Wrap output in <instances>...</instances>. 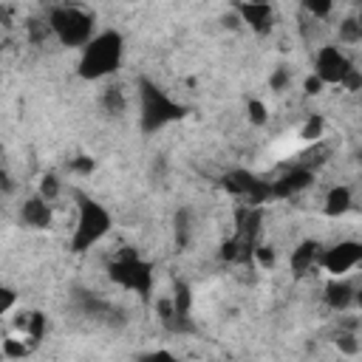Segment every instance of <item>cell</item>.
Instances as JSON below:
<instances>
[{
    "label": "cell",
    "mask_w": 362,
    "mask_h": 362,
    "mask_svg": "<svg viewBox=\"0 0 362 362\" xmlns=\"http://www.w3.org/2000/svg\"><path fill=\"white\" fill-rule=\"evenodd\" d=\"M122 57H124V40L119 31L107 28V31H99L93 34L85 45H82V57H79V76L82 79H105L110 74L119 71L122 65Z\"/></svg>",
    "instance_id": "6da1fadb"
},
{
    "label": "cell",
    "mask_w": 362,
    "mask_h": 362,
    "mask_svg": "<svg viewBox=\"0 0 362 362\" xmlns=\"http://www.w3.org/2000/svg\"><path fill=\"white\" fill-rule=\"evenodd\" d=\"M76 198V226L71 235V252L82 255L88 249H93L113 226V215L107 212L105 204H99L96 198L85 195V192H74Z\"/></svg>",
    "instance_id": "7a4b0ae2"
},
{
    "label": "cell",
    "mask_w": 362,
    "mask_h": 362,
    "mask_svg": "<svg viewBox=\"0 0 362 362\" xmlns=\"http://www.w3.org/2000/svg\"><path fill=\"white\" fill-rule=\"evenodd\" d=\"M184 105L173 102L161 88H156L150 79H139V122H141V133H158L161 127H167L170 122H178L184 116Z\"/></svg>",
    "instance_id": "3957f363"
},
{
    "label": "cell",
    "mask_w": 362,
    "mask_h": 362,
    "mask_svg": "<svg viewBox=\"0 0 362 362\" xmlns=\"http://www.w3.org/2000/svg\"><path fill=\"white\" fill-rule=\"evenodd\" d=\"M48 28L51 34L68 45V48H82L93 34H96V17L79 6L59 3L48 11Z\"/></svg>",
    "instance_id": "277c9868"
},
{
    "label": "cell",
    "mask_w": 362,
    "mask_h": 362,
    "mask_svg": "<svg viewBox=\"0 0 362 362\" xmlns=\"http://www.w3.org/2000/svg\"><path fill=\"white\" fill-rule=\"evenodd\" d=\"M107 274L116 286L127 288V291H136L139 297H150L153 291V266L136 252V249H124L119 252L110 266H107Z\"/></svg>",
    "instance_id": "5b68a950"
},
{
    "label": "cell",
    "mask_w": 362,
    "mask_h": 362,
    "mask_svg": "<svg viewBox=\"0 0 362 362\" xmlns=\"http://www.w3.org/2000/svg\"><path fill=\"white\" fill-rule=\"evenodd\" d=\"M362 260V243L359 240H339L328 249L320 252V266L331 274V277H342L351 274Z\"/></svg>",
    "instance_id": "8992f818"
},
{
    "label": "cell",
    "mask_w": 362,
    "mask_h": 362,
    "mask_svg": "<svg viewBox=\"0 0 362 362\" xmlns=\"http://www.w3.org/2000/svg\"><path fill=\"white\" fill-rule=\"evenodd\" d=\"M354 62L345 57V51L339 45H322L314 57V74L325 82V85H339L342 76L348 74Z\"/></svg>",
    "instance_id": "52a82bcc"
},
{
    "label": "cell",
    "mask_w": 362,
    "mask_h": 362,
    "mask_svg": "<svg viewBox=\"0 0 362 362\" xmlns=\"http://www.w3.org/2000/svg\"><path fill=\"white\" fill-rule=\"evenodd\" d=\"M235 11L240 17V23H246L255 34H269L274 28V8L272 3H249V0H238Z\"/></svg>",
    "instance_id": "ba28073f"
},
{
    "label": "cell",
    "mask_w": 362,
    "mask_h": 362,
    "mask_svg": "<svg viewBox=\"0 0 362 362\" xmlns=\"http://www.w3.org/2000/svg\"><path fill=\"white\" fill-rule=\"evenodd\" d=\"M314 184V170L303 167V164H294L291 170H286L277 181H269L272 187V198H291L303 189H308Z\"/></svg>",
    "instance_id": "9c48e42d"
},
{
    "label": "cell",
    "mask_w": 362,
    "mask_h": 362,
    "mask_svg": "<svg viewBox=\"0 0 362 362\" xmlns=\"http://www.w3.org/2000/svg\"><path fill=\"white\" fill-rule=\"evenodd\" d=\"M325 303L331 311H348L359 303V294H356V286L342 274V277H334L328 286H325Z\"/></svg>",
    "instance_id": "30bf717a"
},
{
    "label": "cell",
    "mask_w": 362,
    "mask_h": 362,
    "mask_svg": "<svg viewBox=\"0 0 362 362\" xmlns=\"http://www.w3.org/2000/svg\"><path fill=\"white\" fill-rule=\"evenodd\" d=\"M51 204L42 195H31L20 206V223L28 229H48L51 226Z\"/></svg>",
    "instance_id": "8fae6325"
},
{
    "label": "cell",
    "mask_w": 362,
    "mask_h": 362,
    "mask_svg": "<svg viewBox=\"0 0 362 362\" xmlns=\"http://www.w3.org/2000/svg\"><path fill=\"white\" fill-rule=\"evenodd\" d=\"M320 252H322V243L314 240V238H305L300 240L294 249H291V257H288V266L291 272L300 277V274H308L314 266H320Z\"/></svg>",
    "instance_id": "7c38bea8"
},
{
    "label": "cell",
    "mask_w": 362,
    "mask_h": 362,
    "mask_svg": "<svg viewBox=\"0 0 362 362\" xmlns=\"http://www.w3.org/2000/svg\"><path fill=\"white\" fill-rule=\"evenodd\" d=\"M351 206H354V192H351V187H348V184H337V187L328 189L322 212H325L328 218H339V215H345Z\"/></svg>",
    "instance_id": "4fadbf2b"
},
{
    "label": "cell",
    "mask_w": 362,
    "mask_h": 362,
    "mask_svg": "<svg viewBox=\"0 0 362 362\" xmlns=\"http://www.w3.org/2000/svg\"><path fill=\"white\" fill-rule=\"evenodd\" d=\"M195 238V218H192V209L189 206H181L175 215H173V240L178 249H187Z\"/></svg>",
    "instance_id": "5bb4252c"
},
{
    "label": "cell",
    "mask_w": 362,
    "mask_h": 362,
    "mask_svg": "<svg viewBox=\"0 0 362 362\" xmlns=\"http://www.w3.org/2000/svg\"><path fill=\"white\" fill-rule=\"evenodd\" d=\"M99 102H102L105 113H110V116H122L127 110V96H124V88L122 85H107L102 90Z\"/></svg>",
    "instance_id": "9a60e30c"
},
{
    "label": "cell",
    "mask_w": 362,
    "mask_h": 362,
    "mask_svg": "<svg viewBox=\"0 0 362 362\" xmlns=\"http://www.w3.org/2000/svg\"><path fill=\"white\" fill-rule=\"evenodd\" d=\"M170 300H173V308H175L178 314H189V311H192V288H189V283H187V280H173V294H170Z\"/></svg>",
    "instance_id": "2e32d148"
},
{
    "label": "cell",
    "mask_w": 362,
    "mask_h": 362,
    "mask_svg": "<svg viewBox=\"0 0 362 362\" xmlns=\"http://www.w3.org/2000/svg\"><path fill=\"white\" fill-rule=\"evenodd\" d=\"M45 331H48V317L42 311H28V325H25V334L23 337L31 345H37V342L45 339Z\"/></svg>",
    "instance_id": "e0dca14e"
},
{
    "label": "cell",
    "mask_w": 362,
    "mask_h": 362,
    "mask_svg": "<svg viewBox=\"0 0 362 362\" xmlns=\"http://www.w3.org/2000/svg\"><path fill=\"white\" fill-rule=\"evenodd\" d=\"M252 260H255V266H260V269H266V272H272L274 266H277V249L274 246H269V243H255V249H252Z\"/></svg>",
    "instance_id": "ac0fdd59"
},
{
    "label": "cell",
    "mask_w": 362,
    "mask_h": 362,
    "mask_svg": "<svg viewBox=\"0 0 362 362\" xmlns=\"http://www.w3.org/2000/svg\"><path fill=\"white\" fill-rule=\"evenodd\" d=\"M339 42L342 45H356L362 42V23L356 17H345L339 23Z\"/></svg>",
    "instance_id": "d6986e66"
},
{
    "label": "cell",
    "mask_w": 362,
    "mask_h": 362,
    "mask_svg": "<svg viewBox=\"0 0 362 362\" xmlns=\"http://www.w3.org/2000/svg\"><path fill=\"white\" fill-rule=\"evenodd\" d=\"M59 192H62V181H59V175H57V173H45V175L40 178L37 195H42V198L51 204V201H57V198H59Z\"/></svg>",
    "instance_id": "ffe728a7"
},
{
    "label": "cell",
    "mask_w": 362,
    "mask_h": 362,
    "mask_svg": "<svg viewBox=\"0 0 362 362\" xmlns=\"http://www.w3.org/2000/svg\"><path fill=\"white\" fill-rule=\"evenodd\" d=\"M322 133H325V119H322L320 113H311V116L305 119L303 130H300V139H303V141H320Z\"/></svg>",
    "instance_id": "44dd1931"
},
{
    "label": "cell",
    "mask_w": 362,
    "mask_h": 362,
    "mask_svg": "<svg viewBox=\"0 0 362 362\" xmlns=\"http://www.w3.org/2000/svg\"><path fill=\"white\" fill-rule=\"evenodd\" d=\"M28 351H31V342L20 334L11 339H3V356H8V359H23V356H28Z\"/></svg>",
    "instance_id": "7402d4cb"
},
{
    "label": "cell",
    "mask_w": 362,
    "mask_h": 362,
    "mask_svg": "<svg viewBox=\"0 0 362 362\" xmlns=\"http://www.w3.org/2000/svg\"><path fill=\"white\" fill-rule=\"evenodd\" d=\"M337 348H339V354L356 356V354H359V331H345V328H339V334H337Z\"/></svg>",
    "instance_id": "603a6c76"
},
{
    "label": "cell",
    "mask_w": 362,
    "mask_h": 362,
    "mask_svg": "<svg viewBox=\"0 0 362 362\" xmlns=\"http://www.w3.org/2000/svg\"><path fill=\"white\" fill-rule=\"evenodd\" d=\"M303 3V8L314 17V20H325L331 11H334V3L337 0H300Z\"/></svg>",
    "instance_id": "cb8c5ba5"
},
{
    "label": "cell",
    "mask_w": 362,
    "mask_h": 362,
    "mask_svg": "<svg viewBox=\"0 0 362 362\" xmlns=\"http://www.w3.org/2000/svg\"><path fill=\"white\" fill-rule=\"evenodd\" d=\"M291 79H294V74H291L286 65H280V68L272 71V76H269V88H272L274 93H283V90L291 85Z\"/></svg>",
    "instance_id": "d4e9b609"
},
{
    "label": "cell",
    "mask_w": 362,
    "mask_h": 362,
    "mask_svg": "<svg viewBox=\"0 0 362 362\" xmlns=\"http://www.w3.org/2000/svg\"><path fill=\"white\" fill-rule=\"evenodd\" d=\"M246 113H249V122L257 124V127H263L269 122V110H266V105L260 99H249L246 102Z\"/></svg>",
    "instance_id": "484cf974"
},
{
    "label": "cell",
    "mask_w": 362,
    "mask_h": 362,
    "mask_svg": "<svg viewBox=\"0 0 362 362\" xmlns=\"http://www.w3.org/2000/svg\"><path fill=\"white\" fill-rule=\"evenodd\" d=\"M14 303H17V291L11 286H3L0 283V317H6L14 308Z\"/></svg>",
    "instance_id": "4316f807"
},
{
    "label": "cell",
    "mask_w": 362,
    "mask_h": 362,
    "mask_svg": "<svg viewBox=\"0 0 362 362\" xmlns=\"http://www.w3.org/2000/svg\"><path fill=\"white\" fill-rule=\"evenodd\" d=\"M71 170L79 175H90L96 170V161L90 156H76V158H71Z\"/></svg>",
    "instance_id": "83f0119b"
},
{
    "label": "cell",
    "mask_w": 362,
    "mask_h": 362,
    "mask_svg": "<svg viewBox=\"0 0 362 362\" xmlns=\"http://www.w3.org/2000/svg\"><path fill=\"white\" fill-rule=\"evenodd\" d=\"M339 85H342V88H348V90H359V88H362V74H359V68H356V65H351Z\"/></svg>",
    "instance_id": "f1b7e54d"
},
{
    "label": "cell",
    "mask_w": 362,
    "mask_h": 362,
    "mask_svg": "<svg viewBox=\"0 0 362 362\" xmlns=\"http://www.w3.org/2000/svg\"><path fill=\"white\" fill-rule=\"evenodd\" d=\"M322 88H325V82H322L317 74H308V76H305V82H303V90H305L308 96H317Z\"/></svg>",
    "instance_id": "f546056e"
},
{
    "label": "cell",
    "mask_w": 362,
    "mask_h": 362,
    "mask_svg": "<svg viewBox=\"0 0 362 362\" xmlns=\"http://www.w3.org/2000/svg\"><path fill=\"white\" fill-rule=\"evenodd\" d=\"M11 189H14V184H11V178H8V175H6L3 170H0V192H11Z\"/></svg>",
    "instance_id": "4dcf8cb0"
},
{
    "label": "cell",
    "mask_w": 362,
    "mask_h": 362,
    "mask_svg": "<svg viewBox=\"0 0 362 362\" xmlns=\"http://www.w3.org/2000/svg\"><path fill=\"white\" fill-rule=\"evenodd\" d=\"M249 3H272V0H249Z\"/></svg>",
    "instance_id": "1f68e13d"
}]
</instances>
